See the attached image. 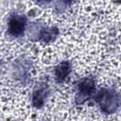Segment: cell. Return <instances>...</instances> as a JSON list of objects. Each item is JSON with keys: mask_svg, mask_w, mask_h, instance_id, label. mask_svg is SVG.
I'll list each match as a JSON object with an SVG mask.
<instances>
[{"mask_svg": "<svg viewBox=\"0 0 121 121\" xmlns=\"http://www.w3.org/2000/svg\"><path fill=\"white\" fill-rule=\"evenodd\" d=\"M54 32L56 33L57 31L54 30L53 28H50V29H43V34L41 35V38H43V40L45 41H48V40H52L56 34H54Z\"/></svg>", "mask_w": 121, "mask_h": 121, "instance_id": "obj_6", "label": "cell"}, {"mask_svg": "<svg viewBox=\"0 0 121 121\" xmlns=\"http://www.w3.org/2000/svg\"><path fill=\"white\" fill-rule=\"evenodd\" d=\"M26 24V20L25 16L20 14H13L9 19L8 30L10 35L14 37H19L24 34Z\"/></svg>", "mask_w": 121, "mask_h": 121, "instance_id": "obj_2", "label": "cell"}, {"mask_svg": "<svg viewBox=\"0 0 121 121\" xmlns=\"http://www.w3.org/2000/svg\"><path fill=\"white\" fill-rule=\"evenodd\" d=\"M78 88L79 95L87 97V96L91 95L93 94V92L95 91V82L92 78H86L79 81Z\"/></svg>", "mask_w": 121, "mask_h": 121, "instance_id": "obj_3", "label": "cell"}, {"mask_svg": "<svg viewBox=\"0 0 121 121\" xmlns=\"http://www.w3.org/2000/svg\"><path fill=\"white\" fill-rule=\"evenodd\" d=\"M71 72V64L69 61L60 62L55 69V77L58 82H62L66 79Z\"/></svg>", "mask_w": 121, "mask_h": 121, "instance_id": "obj_4", "label": "cell"}, {"mask_svg": "<svg viewBox=\"0 0 121 121\" xmlns=\"http://www.w3.org/2000/svg\"><path fill=\"white\" fill-rule=\"evenodd\" d=\"M44 98H45V89L44 88H41L36 90L33 93V96H32V103L35 107L40 108L43 105L44 103Z\"/></svg>", "mask_w": 121, "mask_h": 121, "instance_id": "obj_5", "label": "cell"}, {"mask_svg": "<svg viewBox=\"0 0 121 121\" xmlns=\"http://www.w3.org/2000/svg\"><path fill=\"white\" fill-rule=\"evenodd\" d=\"M96 101L100 109L106 113H112L119 105V98L117 95L111 90H101L96 95Z\"/></svg>", "mask_w": 121, "mask_h": 121, "instance_id": "obj_1", "label": "cell"}]
</instances>
